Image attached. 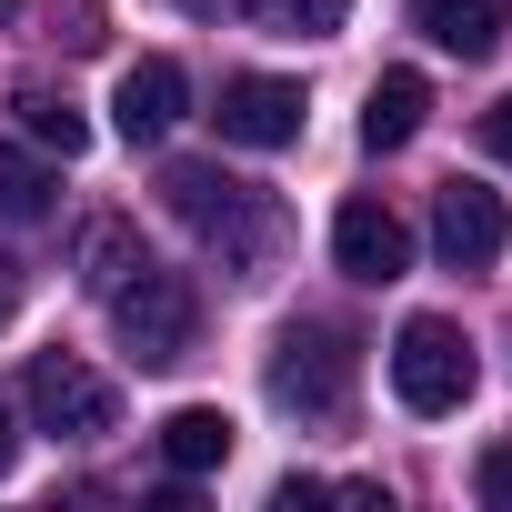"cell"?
<instances>
[{
  "label": "cell",
  "instance_id": "6da1fadb",
  "mask_svg": "<svg viewBox=\"0 0 512 512\" xmlns=\"http://www.w3.org/2000/svg\"><path fill=\"white\" fill-rule=\"evenodd\" d=\"M161 191H171V211L221 251L231 272H262V262H272L282 221H272V201L251 191V181H231V171H211V161H171V171H161Z\"/></svg>",
  "mask_w": 512,
  "mask_h": 512
},
{
  "label": "cell",
  "instance_id": "7a4b0ae2",
  "mask_svg": "<svg viewBox=\"0 0 512 512\" xmlns=\"http://www.w3.org/2000/svg\"><path fill=\"white\" fill-rule=\"evenodd\" d=\"M101 302H111V332H121V352H131L141 372L191 362V332H201V292H191V272L141 262V272H121Z\"/></svg>",
  "mask_w": 512,
  "mask_h": 512
},
{
  "label": "cell",
  "instance_id": "3957f363",
  "mask_svg": "<svg viewBox=\"0 0 512 512\" xmlns=\"http://www.w3.org/2000/svg\"><path fill=\"white\" fill-rule=\"evenodd\" d=\"M472 382H482V362H472L462 322H442V312L402 322V342H392V392H402V412L442 422V412H462V402H472Z\"/></svg>",
  "mask_w": 512,
  "mask_h": 512
},
{
  "label": "cell",
  "instance_id": "277c9868",
  "mask_svg": "<svg viewBox=\"0 0 512 512\" xmlns=\"http://www.w3.org/2000/svg\"><path fill=\"white\" fill-rule=\"evenodd\" d=\"M272 402L292 422H342L352 412V342L332 322H292L272 352Z\"/></svg>",
  "mask_w": 512,
  "mask_h": 512
},
{
  "label": "cell",
  "instance_id": "5b68a950",
  "mask_svg": "<svg viewBox=\"0 0 512 512\" xmlns=\"http://www.w3.org/2000/svg\"><path fill=\"white\" fill-rule=\"evenodd\" d=\"M21 402H31V422L61 432V442H101V432L121 422V392H111L81 352H41V362L21 372Z\"/></svg>",
  "mask_w": 512,
  "mask_h": 512
},
{
  "label": "cell",
  "instance_id": "8992f818",
  "mask_svg": "<svg viewBox=\"0 0 512 512\" xmlns=\"http://www.w3.org/2000/svg\"><path fill=\"white\" fill-rule=\"evenodd\" d=\"M211 121H221V141H241V151H282V141H302L312 101H302V81H272V71H241V81H221Z\"/></svg>",
  "mask_w": 512,
  "mask_h": 512
},
{
  "label": "cell",
  "instance_id": "52a82bcc",
  "mask_svg": "<svg viewBox=\"0 0 512 512\" xmlns=\"http://www.w3.org/2000/svg\"><path fill=\"white\" fill-rule=\"evenodd\" d=\"M332 262H342L352 282H402V272H412V221H402L392 201L352 191V201L332 211Z\"/></svg>",
  "mask_w": 512,
  "mask_h": 512
},
{
  "label": "cell",
  "instance_id": "ba28073f",
  "mask_svg": "<svg viewBox=\"0 0 512 512\" xmlns=\"http://www.w3.org/2000/svg\"><path fill=\"white\" fill-rule=\"evenodd\" d=\"M432 241H442V262H452V272L502 262V241H512L502 191H482V181H442V201H432Z\"/></svg>",
  "mask_w": 512,
  "mask_h": 512
},
{
  "label": "cell",
  "instance_id": "9c48e42d",
  "mask_svg": "<svg viewBox=\"0 0 512 512\" xmlns=\"http://www.w3.org/2000/svg\"><path fill=\"white\" fill-rule=\"evenodd\" d=\"M181 111H191V81H181V61H161V51H151V61H131V71H121V91H111V121H121V141H131V151H141V141H161Z\"/></svg>",
  "mask_w": 512,
  "mask_h": 512
},
{
  "label": "cell",
  "instance_id": "30bf717a",
  "mask_svg": "<svg viewBox=\"0 0 512 512\" xmlns=\"http://www.w3.org/2000/svg\"><path fill=\"white\" fill-rule=\"evenodd\" d=\"M412 31L432 51H452V61H482L512 31V0H412Z\"/></svg>",
  "mask_w": 512,
  "mask_h": 512
},
{
  "label": "cell",
  "instance_id": "8fae6325",
  "mask_svg": "<svg viewBox=\"0 0 512 512\" xmlns=\"http://www.w3.org/2000/svg\"><path fill=\"white\" fill-rule=\"evenodd\" d=\"M231 442H241V432H231V412H221V402H181V412L161 422V462H171L181 482L221 472V462H231Z\"/></svg>",
  "mask_w": 512,
  "mask_h": 512
},
{
  "label": "cell",
  "instance_id": "7c38bea8",
  "mask_svg": "<svg viewBox=\"0 0 512 512\" xmlns=\"http://www.w3.org/2000/svg\"><path fill=\"white\" fill-rule=\"evenodd\" d=\"M422 121H432V81H422V71H382L372 101H362V141H372V151H402Z\"/></svg>",
  "mask_w": 512,
  "mask_h": 512
},
{
  "label": "cell",
  "instance_id": "4fadbf2b",
  "mask_svg": "<svg viewBox=\"0 0 512 512\" xmlns=\"http://www.w3.org/2000/svg\"><path fill=\"white\" fill-rule=\"evenodd\" d=\"M141 262H151L141 231H131V221H111V211L71 231V272H81V292H111V282H121V272H141Z\"/></svg>",
  "mask_w": 512,
  "mask_h": 512
},
{
  "label": "cell",
  "instance_id": "5bb4252c",
  "mask_svg": "<svg viewBox=\"0 0 512 512\" xmlns=\"http://www.w3.org/2000/svg\"><path fill=\"white\" fill-rule=\"evenodd\" d=\"M51 201H61V171L21 141H0V221H51Z\"/></svg>",
  "mask_w": 512,
  "mask_h": 512
},
{
  "label": "cell",
  "instance_id": "9a60e30c",
  "mask_svg": "<svg viewBox=\"0 0 512 512\" xmlns=\"http://www.w3.org/2000/svg\"><path fill=\"white\" fill-rule=\"evenodd\" d=\"M11 111H21V131H31L41 151H61V161H81V151H91V121H81L61 91H21Z\"/></svg>",
  "mask_w": 512,
  "mask_h": 512
},
{
  "label": "cell",
  "instance_id": "2e32d148",
  "mask_svg": "<svg viewBox=\"0 0 512 512\" xmlns=\"http://www.w3.org/2000/svg\"><path fill=\"white\" fill-rule=\"evenodd\" d=\"M241 11L262 21L272 41H332V31H342V11H352V0H241Z\"/></svg>",
  "mask_w": 512,
  "mask_h": 512
},
{
  "label": "cell",
  "instance_id": "e0dca14e",
  "mask_svg": "<svg viewBox=\"0 0 512 512\" xmlns=\"http://www.w3.org/2000/svg\"><path fill=\"white\" fill-rule=\"evenodd\" d=\"M472 492H482L492 512H512V442H482V462H472Z\"/></svg>",
  "mask_w": 512,
  "mask_h": 512
},
{
  "label": "cell",
  "instance_id": "ac0fdd59",
  "mask_svg": "<svg viewBox=\"0 0 512 512\" xmlns=\"http://www.w3.org/2000/svg\"><path fill=\"white\" fill-rule=\"evenodd\" d=\"M482 151L512 171V101H492V111H482Z\"/></svg>",
  "mask_w": 512,
  "mask_h": 512
},
{
  "label": "cell",
  "instance_id": "d6986e66",
  "mask_svg": "<svg viewBox=\"0 0 512 512\" xmlns=\"http://www.w3.org/2000/svg\"><path fill=\"white\" fill-rule=\"evenodd\" d=\"M11 312H21V262L0 251V332H11Z\"/></svg>",
  "mask_w": 512,
  "mask_h": 512
},
{
  "label": "cell",
  "instance_id": "ffe728a7",
  "mask_svg": "<svg viewBox=\"0 0 512 512\" xmlns=\"http://www.w3.org/2000/svg\"><path fill=\"white\" fill-rule=\"evenodd\" d=\"M11 452H21V432H11V402H0V472H11Z\"/></svg>",
  "mask_w": 512,
  "mask_h": 512
},
{
  "label": "cell",
  "instance_id": "44dd1931",
  "mask_svg": "<svg viewBox=\"0 0 512 512\" xmlns=\"http://www.w3.org/2000/svg\"><path fill=\"white\" fill-rule=\"evenodd\" d=\"M181 11H191V21H211V11H221V0H181Z\"/></svg>",
  "mask_w": 512,
  "mask_h": 512
},
{
  "label": "cell",
  "instance_id": "7402d4cb",
  "mask_svg": "<svg viewBox=\"0 0 512 512\" xmlns=\"http://www.w3.org/2000/svg\"><path fill=\"white\" fill-rule=\"evenodd\" d=\"M11 21H21V0H0V31H11Z\"/></svg>",
  "mask_w": 512,
  "mask_h": 512
}]
</instances>
